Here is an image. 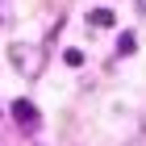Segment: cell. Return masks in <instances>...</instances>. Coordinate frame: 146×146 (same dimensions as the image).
Masks as SVG:
<instances>
[{
    "mask_svg": "<svg viewBox=\"0 0 146 146\" xmlns=\"http://www.w3.org/2000/svg\"><path fill=\"white\" fill-rule=\"evenodd\" d=\"M138 13H146V0H138Z\"/></svg>",
    "mask_w": 146,
    "mask_h": 146,
    "instance_id": "4",
    "label": "cell"
},
{
    "mask_svg": "<svg viewBox=\"0 0 146 146\" xmlns=\"http://www.w3.org/2000/svg\"><path fill=\"white\" fill-rule=\"evenodd\" d=\"M13 117H17L21 125H38V109L29 100H17V104H13Z\"/></svg>",
    "mask_w": 146,
    "mask_h": 146,
    "instance_id": "1",
    "label": "cell"
},
{
    "mask_svg": "<svg viewBox=\"0 0 146 146\" xmlns=\"http://www.w3.org/2000/svg\"><path fill=\"white\" fill-rule=\"evenodd\" d=\"M92 25L109 29V25H113V13H109V9H96V13H92Z\"/></svg>",
    "mask_w": 146,
    "mask_h": 146,
    "instance_id": "2",
    "label": "cell"
},
{
    "mask_svg": "<svg viewBox=\"0 0 146 146\" xmlns=\"http://www.w3.org/2000/svg\"><path fill=\"white\" fill-rule=\"evenodd\" d=\"M134 46H138V38H134V34H121V38H117V50H121V54H129Z\"/></svg>",
    "mask_w": 146,
    "mask_h": 146,
    "instance_id": "3",
    "label": "cell"
}]
</instances>
